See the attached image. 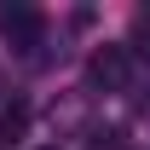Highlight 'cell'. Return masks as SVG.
Instances as JSON below:
<instances>
[{
  "label": "cell",
  "instance_id": "cell-1",
  "mask_svg": "<svg viewBox=\"0 0 150 150\" xmlns=\"http://www.w3.org/2000/svg\"><path fill=\"white\" fill-rule=\"evenodd\" d=\"M87 81L93 87H104V93H121L133 81V58H127V46H98L93 58H87Z\"/></svg>",
  "mask_w": 150,
  "mask_h": 150
},
{
  "label": "cell",
  "instance_id": "cell-2",
  "mask_svg": "<svg viewBox=\"0 0 150 150\" xmlns=\"http://www.w3.org/2000/svg\"><path fill=\"white\" fill-rule=\"evenodd\" d=\"M0 35L12 40L18 52L40 46V12H35V6H23V0H0Z\"/></svg>",
  "mask_w": 150,
  "mask_h": 150
},
{
  "label": "cell",
  "instance_id": "cell-3",
  "mask_svg": "<svg viewBox=\"0 0 150 150\" xmlns=\"http://www.w3.org/2000/svg\"><path fill=\"white\" fill-rule=\"evenodd\" d=\"M23 127H29V110H23V104H12V110L0 115V150H6V144H18Z\"/></svg>",
  "mask_w": 150,
  "mask_h": 150
},
{
  "label": "cell",
  "instance_id": "cell-4",
  "mask_svg": "<svg viewBox=\"0 0 150 150\" xmlns=\"http://www.w3.org/2000/svg\"><path fill=\"white\" fill-rule=\"evenodd\" d=\"M93 150H121V133H98V139H93Z\"/></svg>",
  "mask_w": 150,
  "mask_h": 150
},
{
  "label": "cell",
  "instance_id": "cell-5",
  "mask_svg": "<svg viewBox=\"0 0 150 150\" xmlns=\"http://www.w3.org/2000/svg\"><path fill=\"white\" fill-rule=\"evenodd\" d=\"M46 150H52V144H46Z\"/></svg>",
  "mask_w": 150,
  "mask_h": 150
}]
</instances>
